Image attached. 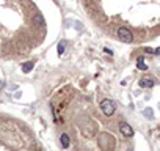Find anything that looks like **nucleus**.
<instances>
[{
    "instance_id": "f257e3e1",
    "label": "nucleus",
    "mask_w": 160,
    "mask_h": 151,
    "mask_svg": "<svg viewBox=\"0 0 160 151\" xmlns=\"http://www.w3.org/2000/svg\"><path fill=\"white\" fill-rule=\"evenodd\" d=\"M101 110H102V113L105 117H112L115 113V110H116V106H115V102L112 99H102L101 101Z\"/></svg>"
},
{
    "instance_id": "f03ea898",
    "label": "nucleus",
    "mask_w": 160,
    "mask_h": 151,
    "mask_svg": "<svg viewBox=\"0 0 160 151\" xmlns=\"http://www.w3.org/2000/svg\"><path fill=\"white\" fill-rule=\"evenodd\" d=\"M118 36H119L121 41H124V43H132V41H133L132 32H130L129 29H126V27H119V29H118Z\"/></svg>"
},
{
    "instance_id": "7ed1b4c3",
    "label": "nucleus",
    "mask_w": 160,
    "mask_h": 151,
    "mask_svg": "<svg viewBox=\"0 0 160 151\" xmlns=\"http://www.w3.org/2000/svg\"><path fill=\"white\" fill-rule=\"evenodd\" d=\"M119 132H121L124 137H132V135H133V129H132L130 124H127L126 121H121V123H119Z\"/></svg>"
},
{
    "instance_id": "20e7f679",
    "label": "nucleus",
    "mask_w": 160,
    "mask_h": 151,
    "mask_svg": "<svg viewBox=\"0 0 160 151\" xmlns=\"http://www.w3.org/2000/svg\"><path fill=\"white\" fill-rule=\"evenodd\" d=\"M60 142H61V146H63V148H69V145H71V137H69L68 134H61Z\"/></svg>"
},
{
    "instance_id": "39448f33",
    "label": "nucleus",
    "mask_w": 160,
    "mask_h": 151,
    "mask_svg": "<svg viewBox=\"0 0 160 151\" xmlns=\"http://www.w3.org/2000/svg\"><path fill=\"white\" fill-rule=\"evenodd\" d=\"M33 22H35V25H38V27H42V25L46 24V22H44V18H42L39 13H38V14L33 18Z\"/></svg>"
},
{
    "instance_id": "423d86ee",
    "label": "nucleus",
    "mask_w": 160,
    "mask_h": 151,
    "mask_svg": "<svg viewBox=\"0 0 160 151\" xmlns=\"http://www.w3.org/2000/svg\"><path fill=\"white\" fill-rule=\"evenodd\" d=\"M137 66H138V69H148V65H146V61H144V58L143 57H138V60H137Z\"/></svg>"
},
{
    "instance_id": "0eeeda50",
    "label": "nucleus",
    "mask_w": 160,
    "mask_h": 151,
    "mask_svg": "<svg viewBox=\"0 0 160 151\" xmlns=\"http://www.w3.org/2000/svg\"><path fill=\"white\" fill-rule=\"evenodd\" d=\"M33 66H35L33 61H25V63L22 65V71H24V72H30V71L33 69Z\"/></svg>"
},
{
    "instance_id": "6e6552de",
    "label": "nucleus",
    "mask_w": 160,
    "mask_h": 151,
    "mask_svg": "<svg viewBox=\"0 0 160 151\" xmlns=\"http://www.w3.org/2000/svg\"><path fill=\"white\" fill-rule=\"evenodd\" d=\"M140 85H141L143 88H151V87H154V81H151V79H143V81L140 82Z\"/></svg>"
},
{
    "instance_id": "1a4fd4ad",
    "label": "nucleus",
    "mask_w": 160,
    "mask_h": 151,
    "mask_svg": "<svg viewBox=\"0 0 160 151\" xmlns=\"http://www.w3.org/2000/svg\"><path fill=\"white\" fill-rule=\"evenodd\" d=\"M64 49H66V41H61L58 44V55H63L64 54Z\"/></svg>"
}]
</instances>
